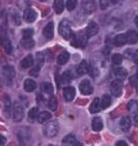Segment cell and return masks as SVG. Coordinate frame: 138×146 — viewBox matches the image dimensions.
Listing matches in <instances>:
<instances>
[{"label":"cell","mask_w":138,"mask_h":146,"mask_svg":"<svg viewBox=\"0 0 138 146\" xmlns=\"http://www.w3.org/2000/svg\"><path fill=\"white\" fill-rule=\"evenodd\" d=\"M59 132V124L57 121H50L44 124L43 127V134L47 138H54L57 136Z\"/></svg>","instance_id":"6da1fadb"},{"label":"cell","mask_w":138,"mask_h":146,"mask_svg":"<svg viewBox=\"0 0 138 146\" xmlns=\"http://www.w3.org/2000/svg\"><path fill=\"white\" fill-rule=\"evenodd\" d=\"M11 115H13L11 117L15 122H20L23 120L24 115H25V111H24V107L21 103L19 102L14 103L13 108H11Z\"/></svg>","instance_id":"7a4b0ae2"},{"label":"cell","mask_w":138,"mask_h":146,"mask_svg":"<svg viewBox=\"0 0 138 146\" xmlns=\"http://www.w3.org/2000/svg\"><path fill=\"white\" fill-rule=\"evenodd\" d=\"M2 76L6 85H11L16 76V70L13 65H4L2 68Z\"/></svg>","instance_id":"3957f363"},{"label":"cell","mask_w":138,"mask_h":146,"mask_svg":"<svg viewBox=\"0 0 138 146\" xmlns=\"http://www.w3.org/2000/svg\"><path fill=\"white\" fill-rule=\"evenodd\" d=\"M58 32L65 39H70L71 37L73 36V32H72L71 25L67 20H63V21L60 22V24L58 26Z\"/></svg>","instance_id":"277c9868"},{"label":"cell","mask_w":138,"mask_h":146,"mask_svg":"<svg viewBox=\"0 0 138 146\" xmlns=\"http://www.w3.org/2000/svg\"><path fill=\"white\" fill-rule=\"evenodd\" d=\"M1 45H2L6 54H11V52H13V46H11V42L9 40V36H7L6 31L3 28H2V33H1Z\"/></svg>","instance_id":"5b68a950"},{"label":"cell","mask_w":138,"mask_h":146,"mask_svg":"<svg viewBox=\"0 0 138 146\" xmlns=\"http://www.w3.org/2000/svg\"><path fill=\"white\" fill-rule=\"evenodd\" d=\"M110 90L114 96H119L123 92V82L117 79L113 80L110 83Z\"/></svg>","instance_id":"8992f818"},{"label":"cell","mask_w":138,"mask_h":146,"mask_svg":"<svg viewBox=\"0 0 138 146\" xmlns=\"http://www.w3.org/2000/svg\"><path fill=\"white\" fill-rule=\"evenodd\" d=\"M79 89H80V92L82 94H84V96H90L93 92V85H91V83L88 80H83V81L80 82Z\"/></svg>","instance_id":"52a82bcc"},{"label":"cell","mask_w":138,"mask_h":146,"mask_svg":"<svg viewBox=\"0 0 138 146\" xmlns=\"http://www.w3.org/2000/svg\"><path fill=\"white\" fill-rule=\"evenodd\" d=\"M28 132L29 131L26 129V132L23 129V131H20L18 133V138H19L21 146H28L29 140H30V134Z\"/></svg>","instance_id":"ba28073f"},{"label":"cell","mask_w":138,"mask_h":146,"mask_svg":"<svg viewBox=\"0 0 138 146\" xmlns=\"http://www.w3.org/2000/svg\"><path fill=\"white\" fill-rule=\"evenodd\" d=\"M82 9H83L85 14H91L97 9L96 2L93 0H83V2H82Z\"/></svg>","instance_id":"9c48e42d"},{"label":"cell","mask_w":138,"mask_h":146,"mask_svg":"<svg viewBox=\"0 0 138 146\" xmlns=\"http://www.w3.org/2000/svg\"><path fill=\"white\" fill-rule=\"evenodd\" d=\"M99 25L96 22H89L86 27V37H93L99 33Z\"/></svg>","instance_id":"30bf717a"},{"label":"cell","mask_w":138,"mask_h":146,"mask_svg":"<svg viewBox=\"0 0 138 146\" xmlns=\"http://www.w3.org/2000/svg\"><path fill=\"white\" fill-rule=\"evenodd\" d=\"M3 103H4V115H5L6 118H9L11 115L13 105H11V98H9V94H4L3 96Z\"/></svg>","instance_id":"8fae6325"},{"label":"cell","mask_w":138,"mask_h":146,"mask_svg":"<svg viewBox=\"0 0 138 146\" xmlns=\"http://www.w3.org/2000/svg\"><path fill=\"white\" fill-rule=\"evenodd\" d=\"M24 20H25L27 23H33L37 18V11H33L32 9H27L24 11V16H23Z\"/></svg>","instance_id":"7c38bea8"},{"label":"cell","mask_w":138,"mask_h":146,"mask_svg":"<svg viewBox=\"0 0 138 146\" xmlns=\"http://www.w3.org/2000/svg\"><path fill=\"white\" fill-rule=\"evenodd\" d=\"M43 34L47 39H52L54 36V24L53 22H49L45 26V28L43 30Z\"/></svg>","instance_id":"4fadbf2b"},{"label":"cell","mask_w":138,"mask_h":146,"mask_svg":"<svg viewBox=\"0 0 138 146\" xmlns=\"http://www.w3.org/2000/svg\"><path fill=\"white\" fill-rule=\"evenodd\" d=\"M76 96V90L72 86H68V87L63 88V98H65L67 102L73 101L74 98Z\"/></svg>","instance_id":"5bb4252c"},{"label":"cell","mask_w":138,"mask_h":146,"mask_svg":"<svg viewBox=\"0 0 138 146\" xmlns=\"http://www.w3.org/2000/svg\"><path fill=\"white\" fill-rule=\"evenodd\" d=\"M88 72H89V65H88V63L85 61V60H82V61L80 62V64H79L76 68L77 75H78V76H83L85 74H87Z\"/></svg>","instance_id":"9a60e30c"},{"label":"cell","mask_w":138,"mask_h":146,"mask_svg":"<svg viewBox=\"0 0 138 146\" xmlns=\"http://www.w3.org/2000/svg\"><path fill=\"white\" fill-rule=\"evenodd\" d=\"M131 125H132V120H131V118L129 116L121 117V119L119 120V127L124 132H128L131 129Z\"/></svg>","instance_id":"2e32d148"},{"label":"cell","mask_w":138,"mask_h":146,"mask_svg":"<svg viewBox=\"0 0 138 146\" xmlns=\"http://www.w3.org/2000/svg\"><path fill=\"white\" fill-rule=\"evenodd\" d=\"M9 16H11V22L14 23L16 26H19L21 25V16H20V14L18 13L17 9H11V11H9Z\"/></svg>","instance_id":"e0dca14e"},{"label":"cell","mask_w":138,"mask_h":146,"mask_svg":"<svg viewBox=\"0 0 138 146\" xmlns=\"http://www.w3.org/2000/svg\"><path fill=\"white\" fill-rule=\"evenodd\" d=\"M37 88V83L32 79H26L24 81V90L27 92H32Z\"/></svg>","instance_id":"ac0fdd59"},{"label":"cell","mask_w":138,"mask_h":146,"mask_svg":"<svg viewBox=\"0 0 138 146\" xmlns=\"http://www.w3.org/2000/svg\"><path fill=\"white\" fill-rule=\"evenodd\" d=\"M126 38H127V42L134 45V44H136L138 40L137 32H136L135 30H129L127 33H126Z\"/></svg>","instance_id":"d6986e66"},{"label":"cell","mask_w":138,"mask_h":146,"mask_svg":"<svg viewBox=\"0 0 138 146\" xmlns=\"http://www.w3.org/2000/svg\"><path fill=\"white\" fill-rule=\"evenodd\" d=\"M52 115H51L50 112H47V111H42V112H39L37 114V121H39V123H45L47 122L48 120H50Z\"/></svg>","instance_id":"ffe728a7"},{"label":"cell","mask_w":138,"mask_h":146,"mask_svg":"<svg viewBox=\"0 0 138 146\" xmlns=\"http://www.w3.org/2000/svg\"><path fill=\"white\" fill-rule=\"evenodd\" d=\"M91 127L95 132H100L103 129V121L100 117H93V121H91Z\"/></svg>","instance_id":"44dd1931"},{"label":"cell","mask_w":138,"mask_h":146,"mask_svg":"<svg viewBox=\"0 0 138 146\" xmlns=\"http://www.w3.org/2000/svg\"><path fill=\"white\" fill-rule=\"evenodd\" d=\"M41 89H42L43 92L46 93V94H49V96H53L54 88H53V85L51 84L50 82H44V83L41 85Z\"/></svg>","instance_id":"7402d4cb"},{"label":"cell","mask_w":138,"mask_h":146,"mask_svg":"<svg viewBox=\"0 0 138 146\" xmlns=\"http://www.w3.org/2000/svg\"><path fill=\"white\" fill-rule=\"evenodd\" d=\"M33 62H34V59H33V57H32V55H27V56L21 61V68H31V66L33 65Z\"/></svg>","instance_id":"603a6c76"},{"label":"cell","mask_w":138,"mask_h":146,"mask_svg":"<svg viewBox=\"0 0 138 146\" xmlns=\"http://www.w3.org/2000/svg\"><path fill=\"white\" fill-rule=\"evenodd\" d=\"M86 38L87 37H83V36H74L73 40L71 42V45L75 46V47H84L85 42H86Z\"/></svg>","instance_id":"cb8c5ba5"},{"label":"cell","mask_w":138,"mask_h":146,"mask_svg":"<svg viewBox=\"0 0 138 146\" xmlns=\"http://www.w3.org/2000/svg\"><path fill=\"white\" fill-rule=\"evenodd\" d=\"M113 74H114V76H115V78L117 79V80L123 81V80L127 77L128 73H127V70H125L124 68H117L113 70Z\"/></svg>","instance_id":"d4e9b609"},{"label":"cell","mask_w":138,"mask_h":146,"mask_svg":"<svg viewBox=\"0 0 138 146\" xmlns=\"http://www.w3.org/2000/svg\"><path fill=\"white\" fill-rule=\"evenodd\" d=\"M114 45L117 46V47H121V46H124L126 42H127V38H126V33H121V34H117L115 37H114Z\"/></svg>","instance_id":"484cf974"},{"label":"cell","mask_w":138,"mask_h":146,"mask_svg":"<svg viewBox=\"0 0 138 146\" xmlns=\"http://www.w3.org/2000/svg\"><path fill=\"white\" fill-rule=\"evenodd\" d=\"M100 110H101V106H100V98H96L93 101V103L90 104L89 112L93 113V114H95V113H98Z\"/></svg>","instance_id":"4316f807"},{"label":"cell","mask_w":138,"mask_h":146,"mask_svg":"<svg viewBox=\"0 0 138 146\" xmlns=\"http://www.w3.org/2000/svg\"><path fill=\"white\" fill-rule=\"evenodd\" d=\"M53 9L57 14H61L63 9H65V2H63V0H54Z\"/></svg>","instance_id":"83f0119b"},{"label":"cell","mask_w":138,"mask_h":146,"mask_svg":"<svg viewBox=\"0 0 138 146\" xmlns=\"http://www.w3.org/2000/svg\"><path fill=\"white\" fill-rule=\"evenodd\" d=\"M69 59H70V54L68 52H62L57 57V63L59 65H63L69 61Z\"/></svg>","instance_id":"f1b7e54d"},{"label":"cell","mask_w":138,"mask_h":146,"mask_svg":"<svg viewBox=\"0 0 138 146\" xmlns=\"http://www.w3.org/2000/svg\"><path fill=\"white\" fill-rule=\"evenodd\" d=\"M76 142H77V139H76V137H75V135H73V134H70V135L65 136V137L63 138V140H62V143L68 146H73Z\"/></svg>","instance_id":"f546056e"},{"label":"cell","mask_w":138,"mask_h":146,"mask_svg":"<svg viewBox=\"0 0 138 146\" xmlns=\"http://www.w3.org/2000/svg\"><path fill=\"white\" fill-rule=\"evenodd\" d=\"M111 102H112V100H111V98H110L109 96H107V94L103 96L102 100L100 101V106H101V109H107L110 105H111Z\"/></svg>","instance_id":"4dcf8cb0"},{"label":"cell","mask_w":138,"mask_h":146,"mask_svg":"<svg viewBox=\"0 0 138 146\" xmlns=\"http://www.w3.org/2000/svg\"><path fill=\"white\" fill-rule=\"evenodd\" d=\"M21 45L26 50H30L34 47V40L32 38H23L21 42Z\"/></svg>","instance_id":"1f68e13d"},{"label":"cell","mask_w":138,"mask_h":146,"mask_svg":"<svg viewBox=\"0 0 138 146\" xmlns=\"http://www.w3.org/2000/svg\"><path fill=\"white\" fill-rule=\"evenodd\" d=\"M57 105H58V102H57L56 96H51V98H49L48 101V107L51 111H55L57 109Z\"/></svg>","instance_id":"d6a6232c"},{"label":"cell","mask_w":138,"mask_h":146,"mask_svg":"<svg viewBox=\"0 0 138 146\" xmlns=\"http://www.w3.org/2000/svg\"><path fill=\"white\" fill-rule=\"evenodd\" d=\"M37 114H39V107H33L29 110L28 112V119L30 121H33L37 119Z\"/></svg>","instance_id":"836d02e7"},{"label":"cell","mask_w":138,"mask_h":146,"mask_svg":"<svg viewBox=\"0 0 138 146\" xmlns=\"http://www.w3.org/2000/svg\"><path fill=\"white\" fill-rule=\"evenodd\" d=\"M111 62H112L114 65L121 64V62H123V56H121V54H118V53L113 54L112 57H111Z\"/></svg>","instance_id":"e575fe53"},{"label":"cell","mask_w":138,"mask_h":146,"mask_svg":"<svg viewBox=\"0 0 138 146\" xmlns=\"http://www.w3.org/2000/svg\"><path fill=\"white\" fill-rule=\"evenodd\" d=\"M127 109L129 110L131 113H133V114H137V112H136V111H137V102L134 101V100L131 101L129 104L127 105Z\"/></svg>","instance_id":"d590c367"},{"label":"cell","mask_w":138,"mask_h":146,"mask_svg":"<svg viewBox=\"0 0 138 146\" xmlns=\"http://www.w3.org/2000/svg\"><path fill=\"white\" fill-rule=\"evenodd\" d=\"M77 3H78L77 0H68V1H67V9L70 11H74V9H76Z\"/></svg>","instance_id":"8d00e7d4"},{"label":"cell","mask_w":138,"mask_h":146,"mask_svg":"<svg viewBox=\"0 0 138 146\" xmlns=\"http://www.w3.org/2000/svg\"><path fill=\"white\" fill-rule=\"evenodd\" d=\"M23 38H31L32 35H33V29L31 28H26L23 30L22 32Z\"/></svg>","instance_id":"74e56055"},{"label":"cell","mask_w":138,"mask_h":146,"mask_svg":"<svg viewBox=\"0 0 138 146\" xmlns=\"http://www.w3.org/2000/svg\"><path fill=\"white\" fill-rule=\"evenodd\" d=\"M41 65L37 64L35 66H33V68H31L30 70V73H29V75L30 76H33V77H37L39 76V70H41Z\"/></svg>","instance_id":"f35d334b"},{"label":"cell","mask_w":138,"mask_h":146,"mask_svg":"<svg viewBox=\"0 0 138 146\" xmlns=\"http://www.w3.org/2000/svg\"><path fill=\"white\" fill-rule=\"evenodd\" d=\"M72 78H73L72 75H71L69 72H65V73H63V75H62V77H61V82L62 83H70Z\"/></svg>","instance_id":"ab89813d"},{"label":"cell","mask_w":138,"mask_h":146,"mask_svg":"<svg viewBox=\"0 0 138 146\" xmlns=\"http://www.w3.org/2000/svg\"><path fill=\"white\" fill-rule=\"evenodd\" d=\"M44 60H45V58H44V54L41 53V52H37V64L41 65L42 66L43 63H44Z\"/></svg>","instance_id":"60d3db41"},{"label":"cell","mask_w":138,"mask_h":146,"mask_svg":"<svg viewBox=\"0 0 138 146\" xmlns=\"http://www.w3.org/2000/svg\"><path fill=\"white\" fill-rule=\"evenodd\" d=\"M109 6V0H100V7L102 9H107Z\"/></svg>","instance_id":"b9f144b4"},{"label":"cell","mask_w":138,"mask_h":146,"mask_svg":"<svg viewBox=\"0 0 138 146\" xmlns=\"http://www.w3.org/2000/svg\"><path fill=\"white\" fill-rule=\"evenodd\" d=\"M6 143V138L4 136L0 135V146H4Z\"/></svg>","instance_id":"7bdbcfd3"},{"label":"cell","mask_w":138,"mask_h":146,"mask_svg":"<svg viewBox=\"0 0 138 146\" xmlns=\"http://www.w3.org/2000/svg\"><path fill=\"white\" fill-rule=\"evenodd\" d=\"M115 146H128V144L125 142V141H118V142H116Z\"/></svg>","instance_id":"ee69618b"},{"label":"cell","mask_w":138,"mask_h":146,"mask_svg":"<svg viewBox=\"0 0 138 146\" xmlns=\"http://www.w3.org/2000/svg\"><path fill=\"white\" fill-rule=\"evenodd\" d=\"M131 83H132V84L136 87V76L131 77Z\"/></svg>","instance_id":"f6af8a7d"},{"label":"cell","mask_w":138,"mask_h":146,"mask_svg":"<svg viewBox=\"0 0 138 146\" xmlns=\"http://www.w3.org/2000/svg\"><path fill=\"white\" fill-rule=\"evenodd\" d=\"M133 59H134V63L135 64H137L138 61H137V53H134V55H133Z\"/></svg>","instance_id":"bcb514c9"},{"label":"cell","mask_w":138,"mask_h":146,"mask_svg":"<svg viewBox=\"0 0 138 146\" xmlns=\"http://www.w3.org/2000/svg\"><path fill=\"white\" fill-rule=\"evenodd\" d=\"M73 146H83V144H82V143H80V142H78V141H77L76 143L74 144Z\"/></svg>","instance_id":"7dc6e473"},{"label":"cell","mask_w":138,"mask_h":146,"mask_svg":"<svg viewBox=\"0 0 138 146\" xmlns=\"http://www.w3.org/2000/svg\"><path fill=\"white\" fill-rule=\"evenodd\" d=\"M111 1H112L113 3H116V2H118V1H119V0H111Z\"/></svg>","instance_id":"c3c4849f"},{"label":"cell","mask_w":138,"mask_h":146,"mask_svg":"<svg viewBox=\"0 0 138 146\" xmlns=\"http://www.w3.org/2000/svg\"><path fill=\"white\" fill-rule=\"evenodd\" d=\"M47 146H55V145H47Z\"/></svg>","instance_id":"681fc988"}]
</instances>
